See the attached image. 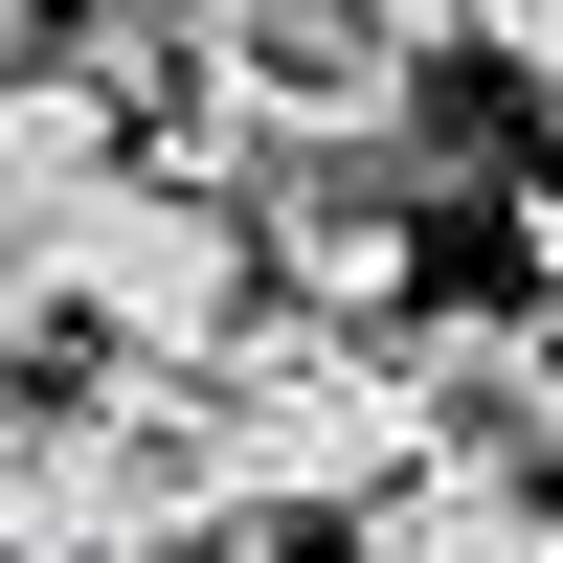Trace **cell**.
Listing matches in <instances>:
<instances>
[{
  "instance_id": "obj_1",
  "label": "cell",
  "mask_w": 563,
  "mask_h": 563,
  "mask_svg": "<svg viewBox=\"0 0 563 563\" xmlns=\"http://www.w3.org/2000/svg\"><path fill=\"white\" fill-rule=\"evenodd\" d=\"M429 451H451V406L406 384L384 316H271V339H225V496H249V541L271 519H384Z\"/></svg>"
},
{
  "instance_id": "obj_2",
  "label": "cell",
  "mask_w": 563,
  "mask_h": 563,
  "mask_svg": "<svg viewBox=\"0 0 563 563\" xmlns=\"http://www.w3.org/2000/svg\"><path fill=\"white\" fill-rule=\"evenodd\" d=\"M249 271H271L249 180H203V158H135L113 203H90L68 249L0 294V361H23V339H90V361H225V339H249Z\"/></svg>"
},
{
  "instance_id": "obj_3",
  "label": "cell",
  "mask_w": 563,
  "mask_h": 563,
  "mask_svg": "<svg viewBox=\"0 0 563 563\" xmlns=\"http://www.w3.org/2000/svg\"><path fill=\"white\" fill-rule=\"evenodd\" d=\"M113 180H135V113H113V68H0V294H23V271L68 249Z\"/></svg>"
},
{
  "instance_id": "obj_4",
  "label": "cell",
  "mask_w": 563,
  "mask_h": 563,
  "mask_svg": "<svg viewBox=\"0 0 563 563\" xmlns=\"http://www.w3.org/2000/svg\"><path fill=\"white\" fill-rule=\"evenodd\" d=\"M361 541H384V563H563V474H541L519 429H451Z\"/></svg>"
},
{
  "instance_id": "obj_5",
  "label": "cell",
  "mask_w": 563,
  "mask_h": 563,
  "mask_svg": "<svg viewBox=\"0 0 563 563\" xmlns=\"http://www.w3.org/2000/svg\"><path fill=\"white\" fill-rule=\"evenodd\" d=\"M249 225H271V294L294 316H406V249H429L406 180H294V203H249Z\"/></svg>"
},
{
  "instance_id": "obj_6",
  "label": "cell",
  "mask_w": 563,
  "mask_h": 563,
  "mask_svg": "<svg viewBox=\"0 0 563 563\" xmlns=\"http://www.w3.org/2000/svg\"><path fill=\"white\" fill-rule=\"evenodd\" d=\"M90 23H113V45H90L113 90H203L225 45H294V23H361V0H90Z\"/></svg>"
},
{
  "instance_id": "obj_7",
  "label": "cell",
  "mask_w": 563,
  "mask_h": 563,
  "mask_svg": "<svg viewBox=\"0 0 563 563\" xmlns=\"http://www.w3.org/2000/svg\"><path fill=\"white\" fill-rule=\"evenodd\" d=\"M474 68H519L541 113H563V0H474Z\"/></svg>"
},
{
  "instance_id": "obj_8",
  "label": "cell",
  "mask_w": 563,
  "mask_h": 563,
  "mask_svg": "<svg viewBox=\"0 0 563 563\" xmlns=\"http://www.w3.org/2000/svg\"><path fill=\"white\" fill-rule=\"evenodd\" d=\"M519 316H563V180L519 203Z\"/></svg>"
},
{
  "instance_id": "obj_9",
  "label": "cell",
  "mask_w": 563,
  "mask_h": 563,
  "mask_svg": "<svg viewBox=\"0 0 563 563\" xmlns=\"http://www.w3.org/2000/svg\"><path fill=\"white\" fill-rule=\"evenodd\" d=\"M519 451L563 474V316H541V384H519Z\"/></svg>"
},
{
  "instance_id": "obj_10",
  "label": "cell",
  "mask_w": 563,
  "mask_h": 563,
  "mask_svg": "<svg viewBox=\"0 0 563 563\" xmlns=\"http://www.w3.org/2000/svg\"><path fill=\"white\" fill-rule=\"evenodd\" d=\"M0 68H45V0H0Z\"/></svg>"
}]
</instances>
